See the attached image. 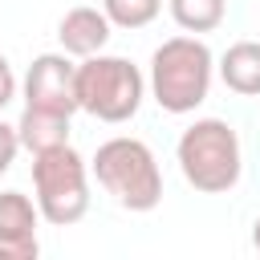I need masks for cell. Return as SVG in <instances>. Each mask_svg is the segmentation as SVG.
Masks as SVG:
<instances>
[{
  "mask_svg": "<svg viewBox=\"0 0 260 260\" xmlns=\"http://www.w3.org/2000/svg\"><path fill=\"white\" fill-rule=\"evenodd\" d=\"M175 158L183 179L203 191V195H223L240 183L244 171V154H240V134L232 130V122L223 118H195L179 142H175Z\"/></svg>",
  "mask_w": 260,
  "mask_h": 260,
  "instance_id": "1",
  "label": "cell"
},
{
  "mask_svg": "<svg viewBox=\"0 0 260 260\" xmlns=\"http://www.w3.org/2000/svg\"><path fill=\"white\" fill-rule=\"evenodd\" d=\"M24 146H20V134H16V126H8L4 118H0V175L16 162V154H20Z\"/></svg>",
  "mask_w": 260,
  "mask_h": 260,
  "instance_id": "13",
  "label": "cell"
},
{
  "mask_svg": "<svg viewBox=\"0 0 260 260\" xmlns=\"http://www.w3.org/2000/svg\"><path fill=\"white\" fill-rule=\"evenodd\" d=\"M98 187L126 211H154L162 203V171L142 138H106L89 162Z\"/></svg>",
  "mask_w": 260,
  "mask_h": 260,
  "instance_id": "2",
  "label": "cell"
},
{
  "mask_svg": "<svg viewBox=\"0 0 260 260\" xmlns=\"http://www.w3.org/2000/svg\"><path fill=\"white\" fill-rule=\"evenodd\" d=\"M146 98V77L134 61L114 53H93L77 65V102L98 122H130Z\"/></svg>",
  "mask_w": 260,
  "mask_h": 260,
  "instance_id": "4",
  "label": "cell"
},
{
  "mask_svg": "<svg viewBox=\"0 0 260 260\" xmlns=\"http://www.w3.org/2000/svg\"><path fill=\"white\" fill-rule=\"evenodd\" d=\"M102 12L114 28H146L162 12V0H102Z\"/></svg>",
  "mask_w": 260,
  "mask_h": 260,
  "instance_id": "12",
  "label": "cell"
},
{
  "mask_svg": "<svg viewBox=\"0 0 260 260\" xmlns=\"http://www.w3.org/2000/svg\"><path fill=\"white\" fill-rule=\"evenodd\" d=\"M110 28H114V24H110V16H106L102 8L77 4V8H69V12L61 16V24H57V41H61V49H65L69 57L85 61V57H93V53L106 49Z\"/></svg>",
  "mask_w": 260,
  "mask_h": 260,
  "instance_id": "8",
  "label": "cell"
},
{
  "mask_svg": "<svg viewBox=\"0 0 260 260\" xmlns=\"http://www.w3.org/2000/svg\"><path fill=\"white\" fill-rule=\"evenodd\" d=\"M12 98H16V73H12V65H8V57L0 53V110H4Z\"/></svg>",
  "mask_w": 260,
  "mask_h": 260,
  "instance_id": "14",
  "label": "cell"
},
{
  "mask_svg": "<svg viewBox=\"0 0 260 260\" xmlns=\"http://www.w3.org/2000/svg\"><path fill=\"white\" fill-rule=\"evenodd\" d=\"M32 191L41 219H49L53 228H69L89 211V162L69 142L41 150L32 154Z\"/></svg>",
  "mask_w": 260,
  "mask_h": 260,
  "instance_id": "5",
  "label": "cell"
},
{
  "mask_svg": "<svg viewBox=\"0 0 260 260\" xmlns=\"http://www.w3.org/2000/svg\"><path fill=\"white\" fill-rule=\"evenodd\" d=\"M41 207L24 191H0V260H37Z\"/></svg>",
  "mask_w": 260,
  "mask_h": 260,
  "instance_id": "7",
  "label": "cell"
},
{
  "mask_svg": "<svg viewBox=\"0 0 260 260\" xmlns=\"http://www.w3.org/2000/svg\"><path fill=\"white\" fill-rule=\"evenodd\" d=\"M211 73H215V57L195 32L171 37L150 57V93L167 114H191L195 106L207 102Z\"/></svg>",
  "mask_w": 260,
  "mask_h": 260,
  "instance_id": "3",
  "label": "cell"
},
{
  "mask_svg": "<svg viewBox=\"0 0 260 260\" xmlns=\"http://www.w3.org/2000/svg\"><path fill=\"white\" fill-rule=\"evenodd\" d=\"M167 8L183 32H211L228 16V0H167Z\"/></svg>",
  "mask_w": 260,
  "mask_h": 260,
  "instance_id": "11",
  "label": "cell"
},
{
  "mask_svg": "<svg viewBox=\"0 0 260 260\" xmlns=\"http://www.w3.org/2000/svg\"><path fill=\"white\" fill-rule=\"evenodd\" d=\"M219 77L240 98H260V41H236L219 57Z\"/></svg>",
  "mask_w": 260,
  "mask_h": 260,
  "instance_id": "9",
  "label": "cell"
},
{
  "mask_svg": "<svg viewBox=\"0 0 260 260\" xmlns=\"http://www.w3.org/2000/svg\"><path fill=\"white\" fill-rule=\"evenodd\" d=\"M24 106L32 110H49V114H69L81 110L77 102V65L69 61V53H41L32 57L24 81H20Z\"/></svg>",
  "mask_w": 260,
  "mask_h": 260,
  "instance_id": "6",
  "label": "cell"
},
{
  "mask_svg": "<svg viewBox=\"0 0 260 260\" xmlns=\"http://www.w3.org/2000/svg\"><path fill=\"white\" fill-rule=\"evenodd\" d=\"M16 134H20V146H24L28 154L65 146V142H69V114H49V110L24 106V114H20V122H16Z\"/></svg>",
  "mask_w": 260,
  "mask_h": 260,
  "instance_id": "10",
  "label": "cell"
},
{
  "mask_svg": "<svg viewBox=\"0 0 260 260\" xmlns=\"http://www.w3.org/2000/svg\"><path fill=\"white\" fill-rule=\"evenodd\" d=\"M252 244H256V248H260V219H256V223H252Z\"/></svg>",
  "mask_w": 260,
  "mask_h": 260,
  "instance_id": "15",
  "label": "cell"
}]
</instances>
